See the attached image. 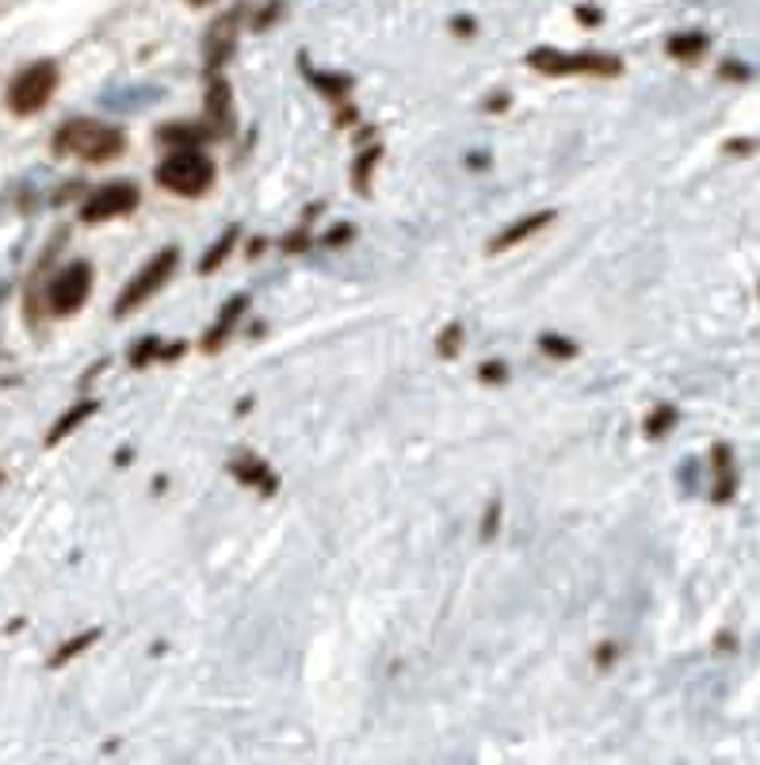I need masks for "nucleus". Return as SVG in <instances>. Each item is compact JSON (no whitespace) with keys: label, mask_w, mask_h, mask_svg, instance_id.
I'll return each instance as SVG.
<instances>
[{"label":"nucleus","mask_w":760,"mask_h":765,"mask_svg":"<svg viewBox=\"0 0 760 765\" xmlns=\"http://www.w3.org/2000/svg\"><path fill=\"white\" fill-rule=\"evenodd\" d=\"M50 150L58 158H81V161H115L122 150H127V135L112 123H96V119H69L66 127L54 130Z\"/></svg>","instance_id":"nucleus-1"},{"label":"nucleus","mask_w":760,"mask_h":765,"mask_svg":"<svg viewBox=\"0 0 760 765\" xmlns=\"http://www.w3.org/2000/svg\"><path fill=\"white\" fill-rule=\"evenodd\" d=\"M214 176H219V165L199 146H180L157 165V184L173 196H207Z\"/></svg>","instance_id":"nucleus-2"},{"label":"nucleus","mask_w":760,"mask_h":765,"mask_svg":"<svg viewBox=\"0 0 760 765\" xmlns=\"http://www.w3.org/2000/svg\"><path fill=\"white\" fill-rule=\"evenodd\" d=\"M527 66L535 73L547 77H619L623 73V61L616 54H565V50H550V46H535L527 54Z\"/></svg>","instance_id":"nucleus-3"},{"label":"nucleus","mask_w":760,"mask_h":765,"mask_svg":"<svg viewBox=\"0 0 760 765\" xmlns=\"http://www.w3.org/2000/svg\"><path fill=\"white\" fill-rule=\"evenodd\" d=\"M54 92H58V66H54V61H35V66L20 69V73L12 77V84H8V92H4V104L12 115L27 119V115H38L50 104Z\"/></svg>","instance_id":"nucleus-4"},{"label":"nucleus","mask_w":760,"mask_h":765,"mask_svg":"<svg viewBox=\"0 0 760 765\" xmlns=\"http://www.w3.org/2000/svg\"><path fill=\"white\" fill-rule=\"evenodd\" d=\"M176 265H180V250H176V245H165V250H161L157 257L135 276V280H127V288L119 291V299H115V318H127V314H135L142 303H150V299L173 280Z\"/></svg>","instance_id":"nucleus-5"},{"label":"nucleus","mask_w":760,"mask_h":765,"mask_svg":"<svg viewBox=\"0 0 760 765\" xmlns=\"http://www.w3.org/2000/svg\"><path fill=\"white\" fill-rule=\"evenodd\" d=\"M89 295H92V265L89 260H73V265H66L50 280V291H46L54 314H77L84 303H89Z\"/></svg>","instance_id":"nucleus-6"},{"label":"nucleus","mask_w":760,"mask_h":765,"mask_svg":"<svg viewBox=\"0 0 760 765\" xmlns=\"http://www.w3.org/2000/svg\"><path fill=\"white\" fill-rule=\"evenodd\" d=\"M142 204V192L135 188L130 181H112L104 188H96L81 207V219L84 222H107V219H122L130 215L135 207Z\"/></svg>","instance_id":"nucleus-7"},{"label":"nucleus","mask_w":760,"mask_h":765,"mask_svg":"<svg viewBox=\"0 0 760 765\" xmlns=\"http://www.w3.org/2000/svg\"><path fill=\"white\" fill-rule=\"evenodd\" d=\"M234 89H230L226 77L214 69L211 77H207V135L211 138H230L234 135Z\"/></svg>","instance_id":"nucleus-8"},{"label":"nucleus","mask_w":760,"mask_h":765,"mask_svg":"<svg viewBox=\"0 0 760 765\" xmlns=\"http://www.w3.org/2000/svg\"><path fill=\"white\" fill-rule=\"evenodd\" d=\"M237 20L242 12H230L226 20H219L207 35V73H214L219 66H226V58L234 54L237 46Z\"/></svg>","instance_id":"nucleus-9"},{"label":"nucleus","mask_w":760,"mask_h":765,"mask_svg":"<svg viewBox=\"0 0 760 765\" xmlns=\"http://www.w3.org/2000/svg\"><path fill=\"white\" fill-rule=\"evenodd\" d=\"M249 311V295H234L226 306L219 311V322L203 334V352H219L226 345V337L234 334V326L242 322V314Z\"/></svg>","instance_id":"nucleus-10"},{"label":"nucleus","mask_w":760,"mask_h":765,"mask_svg":"<svg viewBox=\"0 0 760 765\" xmlns=\"http://www.w3.org/2000/svg\"><path fill=\"white\" fill-rule=\"evenodd\" d=\"M554 219H558L554 211H535V215H527V219L512 222V227L505 230V234H498V237H493V242H490V253H505V250H512V245L527 242V237H535V234H539V230H547Z\"/></svg>","instance_id":"nucleus-11"},{"label":"nucleus","mask_w":760,"mask_h":765,"mask_svg":"<svg viewBox=\"0 0 760 765\" xmlns=\"http://www.w3.org/2000/svg\"><path fill=\"white\" fill-rule=\"evenodd\" d=\"M711 460H715V486H711V498L723 506V501L734 498V490H738V471H734V452L726 444H715V452H711Z\"/></svg>","instance_id":"nucleus-12"},{"label":"nucleus","mask_w":760,"mask_h":765,"mask_svg":"<svg viewBox=\"0 0 760 765\" xmlns=\"http://www.w3.org/2000/svg\"><path fill=\"white\" fill-rule=\"evenodd\" d=\"M96 406H100L96 398H81V402H73V406H69L66 414H61L58 421H54V429L46 432V448L61 444V440H66L69 432L77 429V425H84V421H89L92 414H96Z\"/></svg>","instance_id":"nucleus-13"},{"label":"nucleus","mask_w":760,"mask_h":765,"mask_svg":"<svg viewBox=\"0 0 760 765\" xmlns=\"http://www.w3.org/2000/svg\"><path fill=\"white\" fill-rule=\"evenodd\" d=\"M230 471L237 475V483L245 486H260L264 494H276V478H271L268 463L260 460V455H237L234 463H230Z\"/></svg>","instance_id":"nucleus-14"},{"label":"nucleus","mask_w":760,"mask_h":765,"mask_svg":"<svg viewBox=\"0 0 760 765\" xmlns=\"http://www.w3.org/2000/svg\"><path fill=\"white\" fill-rule=\"evenodd\" d=\"M708 46H711V38L703 35V31H688V35H673L669 43H665V54L692 66V61H700L703 54H708Z\"/></svg>","instance_id":"nucleus-15"},{"label":"nucleus","mask_w":760,"mask_h":765,"mask_svg":"<svg viewBox=\"0 0 760 765\" xmlns=\"http://www.w3.org/2000/svg\"><path fill=\"white\" fill-rule=\"evenodd\" d=\"M157 138L165 146H173V150H180V146H203L211 135H207L199 123H165V127L157 130Z\"/></svg>","instance_id":"nucleus-16"},{"label":"nucleus","mask_w":760,"mask_h":765,"mask_svg":"<svg viewBox=\"0 0 760 765\" xmlns=\"http://www.w3.org/2000/svg\"><path fill=\"white\" fill-rule=\"evenodd\" d=\"M234 245H237V227H226V230H222V237H219V242H214L211 250L203 253V260H199V273H203V276H211L214 268H222V265H226V257H230V250H234Z\"/></svg>","instance_id":"nucleus-17"},{"label":"nucleus","mask_w":760,"mask_h":765,"mask_svg":"<svg viewBox=\"0 0 760 765\" xmlns=\"http://www.w3.org/2000/svg\"><path fill=\"white\" fill-rule=\"evenodd\" d=\"M378 158H383V150L378 146H371V150H363L360 158H355V169H352V184L360 196H367L371 192V176H375L378 169Z\"/></svg>","instance_id":"nucleus-18"},{"label":"nucleus","mask_w":760,"mask_h":765,"mask_svg":"<svg viewBox=\"0 0 760 765\" xmlns=\"http://www.w3.org/2000/svg\"><path fill=\"white\" fill-rule=\"evenodd\" d=\"M306 77H309V84H314L321 96H329V100H348V92H352V81L348 77H325V73H314V69L306 66Z\"/></svg>","instance_id":"nucleus-19"},{"label":"nucleus","mask_w":760,"mask_h":765,"mask_svg":"<svg viewBox=\"0 0 760 765\" xmlns=\"http://www.w3.org/2000/svg\"><path fill=\"white\" fill-rule=\"evenodd\" d=\"M677 406H673V402H662V406L654 409V414L646 417V425H642V429H646V437L650 440H662L665 432L673 429V425H677Z\"/></svg>","instance_id":"nucleus-20"},{"label":"nucleus","mask_w":760,"mask_h":765,"mask_svg":"<svg viewBox=\"0 0 760 765\" xmlns=\"http://www.w3.org/2000/svg\"><path fill=\"white\" fill-rule=\"evenodd\" d=\"M100 639V628H89V631H81V636H73L69 644H61V651H54V659H50V667L58 670V667H66L69 659H77V654L84 651V647H92Z\"/></svg>","instance_id":"nucleus-21"},{"label":"nucleus","mask_w":760,"mask_h":765,"mask_svg":"<svg viewBox=\"0 0 760 765\" xmlns=\"http://www.w3.org/2000/svg\"><path fill=\"white\" fill-rule=\"evenodd\" d=\"M539 349L554 360H573L581 352L577 341H570V337H562V334H539Z\"/></svg>","instance_id":"nucleus-22"},{"label":"nucleus","mask_w":760,"mask_h":765,"mask_svg":"<svg viewBox=\"0 0 760 765\" xmlns=\"http://www.w3.org/2000/svg\"><path fill=\"white\" fill-rule=\"evenodd\" d=\"M436 349H440V357H444V360H455V357H459V349H463V326H459V322H452V326H447L444 334H440Z\"/></svg>","instance_id":"nucleus-23"},{"label":"nucleus","mask_w":760,"mask_h":765,"mask_svg":"<svg viewBox=\"0 0 760 765\" xmlns=\"http://www.w3.org/2000/svg\"><path fill=\"white\" fill-rule=\"evenodd\" d=\"M161 352H165V349H161L157 337H145V341L138 345L135 352H130V364H135V368H145L150 360H161Z\"/></svg>","instance_id":"nucleus-24"},{"label":"nucleus","mask_w":760,"mask_h":765,"mask_svg":"<svg viewBox=\"0 0 760 765\" xmlns=\"http://www.w3.org/2000/svg\"><path fill=\"white\" fill-rule=\"evenodd\" d=\"M478 380H482V383H505L508 380V368L501 364V360H493V364L486 360V364L478 368Z\"/></svg>","instance_id":"nucleus-25"},{"label":"nucleus","mask_w":760,"mask_h":765,"mask_svg":"<svg viewBox=\"0 0 760 765\" xmlns=\"http://www.w3.org/2000/svg\"><path fill=\"white\" fill-rule=\"evenodd\" d=\"M723 77H726V81H749V77H753V69H749L746 61H723Z\"/></svg>","instance_id":"nucleus-26"},{"label":"nucleus","mask_w":760,"mask_h":765,"mask_svg":"<svg viewBox=\"0 0 760 765\" xmlns=\"http://www.w3.org/2000/svg\"><path fill=\"white\" fill-rule=\"evenodd\" d=\"M352 237H355L352 227H332L329 234H325V245H329V250H337V245H348Z\"/></svg>","instance_id":"nucleus-27"},{"label":"nucleus","mask_w":760,"mask_h":765,"mask_svg":"<svg viewBox=\"0 0 760 765\" xmlns=\"http://www.w3.org/2000/svg\"><path fill=\"white\" fill-rule=\"evenodd\" d=\"M283 250H287V253H302V250H309V234H306V227L294 230L291 237H283Z\"/></svg>","instance_id":"nucleus-28"},{"label":"nucleus","mask_w":760,"mask_h":765,"mask_svg":"<svg viewBox=\"0 0 760 765\" xmlns=\"http://www.w3.org/2000/svg\"><path fill=\"white\" fill-rule=\"evenodd\" d=\"M498 517H501V501H493L490 513H486V524H482V540H490L498 532Z\"/></svg>","instance_id":"nucleus-29"},{"label":"nucleus","mask_w":760,"mask_h":765,"mask_svg":"<svg viewBox=\"0 0 760 765\" xmlns=\"http://www.w3.org/2000/svg\"><path fill=\"white\" fill-rule=\"evenodd\" d=\"M616 644H600V651H596V667H611V659H616Z\"/></svg>","instance_id":"nucleus-30"},{"label":"nucleus","mask_w":760,"mask_h":765,"mask_svg":"<svg viewBox=\"0 0 760 765\" xmlns=\"http://www.w3.org/2000/svg\"><path fill=\"white\" fill-rule=\"evenodd\" d=\"M452 31H455V35H475V20H463V15H455Z\"/></svg>","instance_id":"nucleus-31"},{"label":"nucleus","mask_w":760,"mask_h":765,"mask_svg":"<svg viewBox=\"0 0 760 765\" xmlns=\"http://www.w3.org/2000/svg\"><path fill=\"white\" fill-rule=\"evenodd\" d=\"M726 153H753V142L741 138V142H726Z\"/></svg>","instance_id":"nucleus-32"},{"label":"nucleus","mask_w":760,"mask_h":765,"mask_svg":"<svg viewBox=\"0 0 760 765\" xmlns=\"http://www.w3.org/2000/svg\"><path fill=\"white\" fill-rule=\"evenodd\" d=\"M577 20L581 23H600V12H596V8H577Z\"/></svg>","instance_id":"nucleus-33"},{"label":"nucleus","mask_w":760,"mask_h":765,"mask_svg":"<svg viewBox=\"0 0 760 765\" xmlns=\"http://www.w3.org/2000/svg\"><path fill=\"white\" fill-rule=\"evenodd\" d=\"M188 4H211V0H188Z\"/></svg>","instance_id":"nucleus-34"}]
</instances>
